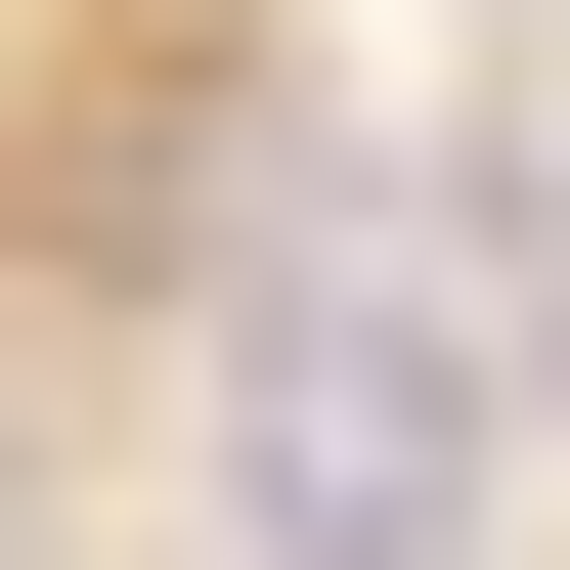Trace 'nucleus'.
<instances>
[{"mask_svg":"<svg viewBox=\"0 0 570 570\" xmlns=\"http://www.w3.org/2000/svg\"><path fill=\"white\" fill-rule=\"evenodd\" d=\"M219 483H264V570H439L483 527V307H395L352 219H307V264L219 307Z\"/></svg>","mask_w":570,"mask_h":570,"instance_id":"obj_1","label":"nucleus"}]
</instances>
